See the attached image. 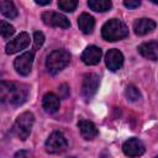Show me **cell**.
<instances>
[{
  "instance_id": "obj_15",
  "label": "cell",
  "mask_w": 158,
  "mask_h": 158,
  "mask_svg": "<svg viewBox=\"0 0 158 158\" xmlns=\"http://www.w3.org/2000/svg\"><path fill=\"white\" fill-rule=\"evenodd\" d=\"M78 127L80 130V133L83 136L84 139H94L96 136H98V130L95 127V125L91 122V121H88V120H80L78 122Z\"/></svg>"
},
{
  "instance_id": "obj_18",
  "label": "cell",
  "mask_w": 158,
  "mask_h": 158,
  "mask_svg": "<svg viewBox=\"0 0 158 158\" xmlns=\"http://www.w3.org/2000/svg\"><path fill=\"white\" fill-rule=\"evenodd\" d=\"M88 5L91 10L98 12H105L111 9V0H88Z\"/></svg>"
},
{
  "instance_id": "obj_24",
  "label": "cell",
  "mask_w": 158,
  "mask_h": 158,
  "mask_svg": "<svg viewBox=\"0 0 158 158\" xmlns=\"http://www.w3.org/2000/svg\"><path fill=\"white\" fill-rule=\"evenodd\" d=\"M123 5L127 9H136L141 5V0H123Z\"/></svg>"
},
{
  "instance_id": "obj_1",
  "label": "cell",
  "mask_w": 158,
  "mask_h": 158,
  "mask_svg": "<svg viewBox=\"0 0 158 158\" xmlns=\"http://www.w3.org/2000/svg\"><path fill=\"white\" fill-rule=\"evenodd\" d=\"M1 101L12 106H19L27 99V89L22 84L14 81H1L0 84Z\"/></svg>"
},
{
  "instance_id": "obj_5",
  "label": "cell",
  "mask_w": 158,
  "mask_h": 158,
  "mask_svg": "<svg viewBox=\"0 0 158 158\" xmlns=\"http://www.w3.org/2000/svg\"><path fill=\"white\" fill-rule=\"evenodd\" d=\"M67 139L62 132H53L46 141V151L51 154H59L67 149Z\"/></svg>"
},
{
  "instance_id": "obj_25",
  "label": "cell",
  "mask_w": 158,
  "mask_h": 158,
  "mask_svg": "<svg viewBox=\"0 0 158 158\" xmlns=\"http://www.w3.org/2000/svg\"><path fill=\"white\" fill-rule=\"evenodd\" d=\"M68 95H69V88H68V85L67 84H62L59 86V96L62 99H65V98H68Z\"/></svg>"
},
{
  "instance_id": "obj_7",
  "label": "cell",
  "mask_w": 158,
  "mask_h": 158,
  "mask_svg": "<svg viewBox=\"0 0 158 158\" xmlns=\"http://www.w3.org/2000/svg\"><path fill=\"white\" fill-rule=\"evenodd\" d=\"M32 63H33V52H25L20 57L15 59V69L20 75H28L31 69H32Z\"/></svg>"
},
{
  "instance_id": "obj_12",
  "label": "cell",
  "mask_w": 158,
  "mask_h": 158,
  "mask_svg": "<svg viewBox=\"0 0 158 158\" xmlns=\"http://www.w3.org/2000/svg\"><path fill=\"white\" fill-rule=\"evenodd\" d=\"M138 52L142 57L149 60H157L158 59V42L157 41L144 42L138 46Z\"/></svg>"
},
{
  "instance_id": "obj_3",
  "label": "cell",
  "mask_w": 158,
  "mask_h": 158,
  "mask_svg": "<svg viewBox=\"0 0 158 158\" xmlns=\"http://www.w3.org/2000/svg\"><path fill=\"white\" fill-rule=\"evenodd\" d=\"M70 60V54L65 49H54L47 56L46 67L51 74H57L64 69Z\"/></svg>"
},
{
  "instance_id": "obj_22",
  "label": "cell",
  "mask_w": 158,
  "mask_h": 158,
  "mask_svg": "<svg viewBox=\"0 0 158 158\" xmlns=\"http://www.w3.org/2000/svg\"><path fill=\"white\" fill-rule=\"evenodd\" d=\"M125 95L127 98V100L130 101H137L139 98H141V94L138 91V89L133 85H128L126 88V91H125Z\"/></svg>"
},
{
  "instance_id": "obj_2",
  "label": "cell",
  "mask_w": 158,
  "mask_h": 158,
  "mask_svg": "<svg viewBox=\"0 0 158 158\" xmlns=\"http://www.w3.org/2000/svg\"><path fill=\"white\" fill-rule=\"evenodd\" d=\"M101 36L109 42H115L128 36L127 26L118 19H111L104 23L101 28Z\"/></svg>"
},
{
  "instance_id": "obj_11",
  "label": "cell",
  "mask_w": 158,
  "mask_h": 158,
  "mask_svg": "<svg viewBox=\"0 0 158 158\" xmlns=\"http://www.w3.org/2000/svg\"><path fill=\"white\" fill-rule=\"evenodd\" d=\"M105 63L111 72H116L123 64V56L118 49H109V52L105 56Z\"/></svg>"
},
{
  "instance_id": "obj_9",
  "label": "cell",
  "mask_w": 158,
  "mask_h": 158,
  "mask_svg": "<svg viewBox=\"0 0 158 158\" xmlns=\"http://www.w3.org/2000/svg\"><path fill=\"white\" fill-rule=\"evenodd\" d=\"M30 43V36L26 32H21L20 35H17L14 40H11L7 44H6V53L7 54H14L23 48H26Z\"/></svg>"
},
{
  "instance_id": "obj_10",
  "label": "cell",
  "mask_w": 158,
  "mask_h": 158,
  "mask_svg": "<svg viewBox=\"0 0 158 158\" xmlns=\"http://www.w3.org/2000/svg\"><path fill=\"white\" fill-rule=\"evenodd\" d=\"M122 151L128 157H138V156L144 153V146H143V143L138 138L133 137V138H128L123 143Z\"/></svg>"
},
{
  "instance_id": "obj_20",
  "label": "cell",
  "mask_w": 158,
  "mask_h": 158,
  "mask_svg": "<svg viewBox=\"0 0 158 158\" xmlns=\"http://www.w3.org/2000/svg\"><path fill=\"white\" fill-rule=\"evenodd\" d=\"M78 5V0H58V6L60 10L65 12H72L75 10Z\"/></svg>"
},
{
  "instance_id": "obj_16",
  "label": "cell",
  "mask_w": 158,
  "mask_h": 158,
  "mask_svg": "<svg viewBox=\"0 0 158 158\" xmlns=\"http://www.w3.org/2000/svg\"><path fill=\"white\" fill-rule=\"evenodd\" d=\"M42 106H43V109H44L46 112L54 114L59 109V98L56 94H53V93H47L43 96Z\"/></svg>"
},
{
  "instance_id": "obj_19",
  "label": "cell",
  "mask_w": 158,
  "mask_h": 158,
  "mask_svg": "<svg viewBox=\"0 0 158 158\" xmlns=\"http://www.w3.org/2000/svg\"><path fill=\"white\" fill-rule=\"evenodd\" d=\"M1 14L9 19H15L17 16V9L11 0H1Z\"/></svg>"
},
{
  "instance_id": "obj_14",
  "label": "cell",
  "mask_w": 158,
  "mask_h": 158,
  "mask_svg": "<svg viewBox=\"0 0 158 158\" xmlns=\"http://www.w3.org/2000/svg\"><path fill=\"white\" fill-rule=\"evenodd\" d=\"M154 28H156V22L152 19H146V17L138 19L133 23L135 33L138 36H144V35L152 32Z\"/></svg>"
},
{
  "instance_id": "obj_6",
  "label": "cell",
  "mask_w": 158,
  "mask_h": 158,
  "mask_svg": "<svg viewBox=\"0 0 158 158\" xmlns=\"http://www.w3.org/2000/svg\"><path fill=\"white\" fill-rule=\"evenodd\" d=\"M42 20L47 26H52V27H60V28H68L70 26L69 20L59 14V12H54V11H46L42 14Z\"/></svg>"
},
{
  "instance_id": "obj_28",
  "label": "cell",
  "mask_w": 158,
  "mask_h": 158,
  "mask_svg": "<svg viewBox=\"0 0 158 158\" xmlns=\"http://www.w3.org/2000/svg\"><path fill=\"white\" fill-rule=\"evenodd\" d=\"M151 1H152L153 4H157V5H158V0H151Z\"/></svg>"
},
{
  "instance_id": "obj_17",
  "label": "cell",
  "mask_w": 158,
  "mask_h": 158,
  "mask_svg": "<svg viewBox=\"0 0 158 158\" xmlns=\"http://www.w3.org/2000/svg\"><path fill=\"white\" fill-rule=\"evenodd\" d=\"M78 25L83 33H91L95 26V20L91 15L83 12L78 19Z\"/></svg>"
},
{
  "instance_id": "obj_4",
  "label": "cell",
  "mask_w": 158,
  "mask_h": 158,
  "mask_svg": "<svg viewBox=\"0 0 158 158\" xmlns=\"http://www.w3.org/2000/svg\"><path fill=\"white\" fill-rule=\"evenodd\" d=\"M33 123H35V116L32 112H22L15 121V125H14V131L16 133V136L21 139V141H25L31 131H32V127H33Z\"/></svg>"
},
{
  "instance_id": "obj_26",
  "label": "cell",
  "mask_w": 158,
  "mask_h": 158,
  "mask_svg": "<svg viewBox=\"0 0 158 158\" xmlns=\"http://www.w3.org/2000/svg\"><path fill=\"white\" fill-rule=\"evenodd\" d=\"M35 1H36V4H38V5H47V4L51 2V0H35Z\"/></svg>"
},
{
  "instance_id": "obj_27",
  "label": "cell",
  "mask_w": 158,
  "mask_h": 158,
  "mask_svg": "<svg viewBox=\"0 0 158 158\" xmlns=\"http://www.w3.org/2000/svg\"><path fill=\"white\" fill-rule=\"evenodd\" d=\"M28 154H30L28 152H22V151H21V152H17V153L15 154V157H22V156H28Z\"/></svg>"
},
{
  "instance_id": "obj_21",
  "label": "cell",
  "mask_w": 158,
  "mask_h": 158,
  "mask_svg": "<svg viewBox=\"0 0 158 158\" xmlns=\"http://www.w3.org/2000/svg\"><path fill=\"white\" fill-rule=\"evenodd\" d=\"M0 32H1L2 38L7 40V38H10V37L15 33V28H14L10 23H7L6 21H1V25H0Z\"/></svg>"
},
{
  "instance_id": "obj_8",
  "label": "cell",
  "mask_w": 158,
  "mask_h": 158,
  "mask_svg": "<svg viewBox=\"0 0 158 158\" xmlns=\"http://www.w3.org/2000/svg\"><path fill=\"white\" fill-rule=\"evenodd\" d=\"M99 86V77L94 73H89L84 75L83 84H81V94L84 98L90 99L98 90Z\"/></svg>"
},
{
  "instance_id": "obj_23",
  "label": "cell",
  "mask_w": 158,
  "mask_h": 158,
  "mask_svg": "<svg viewBox=\"0 0 158 158\" xmlns=\"http://www.w3.org/2000/svg\"><path fill=\"white\" fill-rule=\"evenodd\" d=\"M33 42H35V47H36V48L41 47V46L43 44V42H44V36H43V33H42V32H35V35H33Z\"/></svg>"
},
{
  "instance_id": "obj_13",
  "label": "cell",
  "mask_w": 158,
  "mask_h": 158,
  "mask_svg": "<svg viewBox=\"0 0 158 158\" xmlns=\"http://www.w3.org/2000/svg\"><path fill=\"white\" fill-rule=\"evenodd\" d=\"M101 59V49L96 46H89L81 53V60L88 65L98 64Z\"/></svg>"
}]
</instances>
